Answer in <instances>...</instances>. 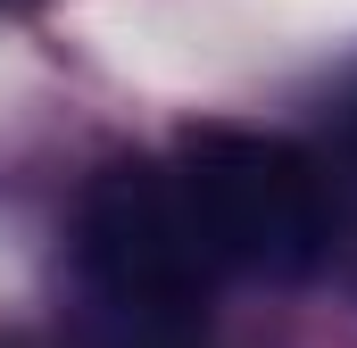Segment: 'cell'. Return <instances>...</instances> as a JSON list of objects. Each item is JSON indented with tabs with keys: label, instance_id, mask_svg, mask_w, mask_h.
I'll use <instances>...</instances> for the list:
<instances>
[{
	"label": "cell",
	"instance_id": "6da1fadb",
	"mask_svg": "<svg viewBox=\"0 0 357 348\" xmlns=\"http://www.w3.org/2000/svg\"><path fill=\"white\" fill-rule=\"evenodd\" d=\"M175 191L199 232L208 265L258 274V282H299L333 249V207L324 174L282 133H241V125H199L175 150Z\"/></svg>",
	"mask_w": 357,
	"mask_h": 348
},
{
	"label": "cell",
	"instance_id": "7a4b0ae2",
	"mask_svg": "<svg viewBox=\"0 0 357 348\" xmlns=\"http://www.w3.org/2000/svg\"><path fill=\"white\" fill-rule=\"evenodd\" d=\"M75 258H84V282L133 332H191L199 299H208V274H216L191 216H183L175 174H158V166H108L84 191Z\"/></svg>",
	"mask_w": 357,
	"mask_h": 348
},
{
	"label": "cell",
	"instance_id": "3957f363",
	"mask_svg": "<svg viewBox=\"0 0 357 348\" xmlns=\"http://www.w3.org/2000/svg\"><path fill=\"white\" fill-rule=\"evenodd\" d=\"M349 150H357V108H349Z\"/></svg>",
	"mask_w": 357,
	"mask_h": 348
},
{
	"label": "cell",
	"instance_id": "277c9868",
	"mask_svg": "<svg viewBox=\"0 0 357 348\" xmlns=\"http://www.w3.org/2000/svg\"><path fill=\"white\" fill-rule=\"evenodd\" d=\"M0 348H25V340H0Z\"/></svg>",
	"mask_w": 357,
	"mask_h": 348
}]
</instances>
